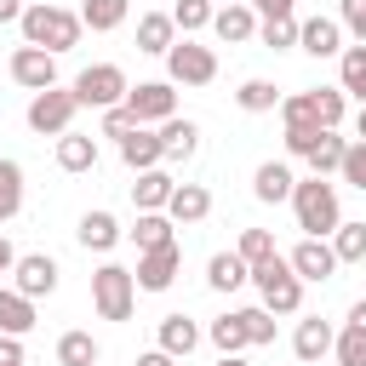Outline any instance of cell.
Returning a JSON list of instances; mask_svg holds the SVG:
<instances>
[{
	"instance_id": "6da1fadb",
	"label": "cell",
	"mask_w": 366,
	"mask_h": 366,
	"mask_svg": "<svg viewBox=\"0 0 366 366\" xmlns=\"http://www.w3.org/2000/svg\"><path fill=\"white\" fill-rule=\"evenodd\" d=\"M17 34H23V46H40V51L63 57L69 46H80L86 23H80V11H69V6H51V0H29V11H23V23H17Z\"/></svg>"
},
{
	"instance_id": "7a4b0ae2",
	"label": "cell",
	"mask_w": 366,
	"mask_h": 366,
	"mask_svg": "<svg viewBox=\"0 0 366 366\" xmlns=\"http://www.w3.org/2000/svg\"><path fill=\"white\" fill-rule=\"evenodd\" d=\"M292 217H297V229L309 234V240H332L337 234V223H343V206H337V183H326V177H297V189H292Z\"/></svg>"
},
{
	"instance_id": "3957f363",
	"label": "cell",
	"mask_w": 366,
	"mask_h": 366,
	"mask_svg": "<svg viewBox=\"0 0 366 366\" xmlns=\"http://www.w3.org/2000/svg\"><path fill=\"white\" fill-rule=\"evenodd\" d=\"M252 286H257V297H263L269 315H297L303 309V280L286 263V252H274L269 263H252Z\"/></svg>"
},
{
	"instance_id": "277c9868",
	"label": "cell",
	"mask_w": 366,
	"mask_h": 366,
	"mask_svg": "<svg viewBox=\"0 0 366 366\" xmlns=\"http://www.w3.org/2000/svg\"><path fill=\"white\" fill-rule=\"evenodd\" d=\"M132 303H137V274L126 263H97L92 269V309L103 320H132Z\"/></svg>"
},
{
	"instance_id": "5b68a950",
	"label": "cell",
	"mask_w": 366,
	"mask_h": 366,
	"mask_svg": "<svg viewBox=\"0 0 366 366\" xmlns=\"http://www.w3.org/2000/svg\"><path fill=\"white\" fill-rule=\"evenodd\" d=\"M74 114H80V97H74V86H51V92H34L29 97V132L34 137H63V132H74Z\"/></svg>"
},
{
	"instance_id": "8992f818",
	"label": "cell",
	"mask_w": 366,
	"mask_h": 366,
	"mask_svg": "<svg viewBox=\"0 0 366 366\" xmlns=\"http://www.w3.org/2000/svg\"><path fill=\"white\" fill-rule=\"evenodd\" d=\"M126 92H132V80H126L120 63H92V69L74 74V97H80V109H114V103H126Z\"/></svg>"
},
{
	"instance_id": "52a82bcc",
	"label": "cell",
	"mask_w": 366,
	"mask_h": 366,
	"mask_svg": "<svg viewBox=\"0 0 366 366\" xmlns=\"http://www.w3.org/2000/svg\"><path fill=\"white\" fill-rule=\"evenodd\" d=\"M166 80H172V86H212V80H217V51L183 34V40L166 51Z\"/></svg>"
},
{
	"instance_id": "ba28073f",
	"label": "cell",
	"mask_w": 366,
	"mask_h": 366,
	"mask_svg": "<svg viewBox=\"0 0 366 366\" xmlns=\"http://www.w3.org/2000/svg\"><path fill=\"white\" fill-rule=\"evenodd\" d=\"M126 109L137 114V126H166L177 114V86L172 80H137L126 92Z\"/></svg>"
},
{
	"instance_id": "9c48e42d",
	"label": "cell",
	"mask_w": 366,
	"mask_h": 366,
	"mask_svg": "<svg viewBox=\"0 0 366 366\" xmlns=\"http://www.w3.org/2000/svg\"><path fill=\"white\" fill-rule=\"evenodd\" d=\"M57 274H63V269H57V257H51V252H23V257H17V269H11V286H17L23 297H34V303H40V297H51V292H57Z\"/></svg>"
},
{
	"instance_id": "30bf717a",
	"label": "cell",
	"mask_w": 366,
	"mask_h": 366,
	"mask_svg": "<svg viewBox=\"0 0 366 366\" xmlns=\"http://www.w3.org/2000/svg\"><path fill=\"white\" fill-rule=\"evenodd\" d=\"M286 263L297 269V280H303V286H320V280H332V274H337V252H332V240H309V234L286 252Z\"/></svg>"
},
{
	"instance_id": "8fae6325",
	"label": "cell",
	"mask_w": 366,
	"mask_h": 366,
	"mask_svg": "<svg viewBox=\"0 0 366 366\" xmlns=\"http://www.w3.org/2000/svg\"><path fill=\"white\" fill-rule=\"evenodd\" d=\"M177 269H183V252H177V240H166V246H154V252H137V292H166L172 280H177Z\"/></svg>"
},
{
	"instance_id": "7c38bea8",
	"label": "cell",
	"mask_w": 366,
	"mask_h": 366,
	"mask_svg": "<svg viewBox=\"0 0 366 366\" xmlns=\"http://www.w3.org/2000/svg\"><path fill=\"white\" fill-rule=\"evenodd\" d=\"M11 80H17L23 92H51V86H57V57L40 51V46H17V51H11Z\"/></svg>"
},
{
	"instance_id": "4fadbf2b",
	"label": "cell",
	"mask_w": 366,
	"mask_h": 366,
	"mask_svg": "<svg viewBox=\"0 0 366 366\" xmlns=\"http://www.w3.org/2000/svg\"><path fill=\"white\" fill-rule=\"evenodd\" d=\"M332 343H337V332H332V320H320V315H303V320H297V332H292L297 366H320V360L332 355Z\"/></svg>"
},
{
	"instance_id": "5bb4252c",
	"label": "cell",
	"mask_w": 366,
	"mask_h": 366,
	"mask_svg": "<svg viewBox=\"0 0 366 366\" xmlns=\"http://www.w3.org/2000/svg\"><path fill=\"white\" fill-rule=\"evenodd\" d=\"M120 160H126V172H132V177H137V172H154V166H166L160 132H154V126H137V132H126V137H120Z\"/></svg>"
},
{
	"instance_id": "9a60e30c",
	"label": "cell",
	"mask_w": 366,
	"mask_h": 366,
	"mask_svg": "<svg viewBox=\"0 0 366 366\" xmlns=\"http://www.w3.org/2000/svg\"><path fill=\"white\" fill-rule=\"evenodd\" d=\"M177 40H183V34H177V23H172V11H166V6H154V11H143V17H137V51L166 57Z\"/></svg>"
},
{
	"instance_id": "2e32d148",
	"label": "cell",
	"mask_w": 366,
	"mask_h": 366,
	"mask_svg": "<svg viewBox=\"0 0 366 366\" xmlns=\"http://www.w3.org/2000/svg\"><path fill=\"white\" fill-rule=\"evenodd\" d=\"M297 46L309 57H343V23L337 17H303L297 23Z\"/></svg>"
},
{
	"instance_id": "e0dca14e",
	"label": "cell",
	"mask_w": 366,
	"mask_h": 366,
	"mask_svg": "<svg viewBox=\"0 0 366 366\" xmlns=\"http://www.w3.org/2000/svg\"><path fill=\"white\" fill-rule=\"evenodd\" d=\"M257 11L240 0V6H217V17H212V34L223 40V46H246V40H257Z\"/></svg>"
},
{
	"instance_id": "ac0fdd59",
	"label": "cell",
	"mask_w": 366,
	"mask_h": 366,
	"mask_svg": "<svg viewBox=\"0 0 366 366\" xmlns=\"http://www.w3.org/2000/svg\"><path fill=\"white\" fill-rule=\"evenodd\" d=\"M166 217L183 229V223H206L212 217V189L206 183H177L172 200H166Z\"/></svg>"
},
{
	"instance_id": "d6986e66",
	"label": "cell",
	"mask_w": 366,
	"mask_h": 366,
	"mask_svg": "<svg viewBox=\"0 0 366 366\" xmlns=\"http://www.w3.org/2000/svg\"><path fill=\"white\" fill-rule=\"evenodd\" d=\"M292 189H297V177H292V166H286V160H263V166L252 172V194H257L263 206L292 200Z\"/></svg>"
},
{
	"instance_id": "ffe728a7",
	"label": "cell",
	"mask_w": 366,
	"mask_h": 366,
	"mask_svg": "<svg viewBox=\"0 0 366 366\" xmlns=\"http://www.w3.org/2000/svg\"><path fill=\"white\" fill-rule=\"evenodd\" d=\"M120 234H126V229H120V217H114V212H103V206H97V212H86V217H80V229H74V240H80L86 252H114V246H120Z\"/></svg>"
},
{
	"instance_id": "44dd1931",
	"label": "cell",
	"mask_w": 366,
	"mask_h": 366,
	"mask_svg": "<svg viewBox=\"0 0 366 366\" xmlns=\"http://www.w3.org/2000/svg\"><path fill=\"white\" fill-rule=\"evenodd\" d=\"M200 337H206V332H200L189 315H160V343H154V349H166L172 360H189V355L200 349Z\"/></svg>"
},
{
	"instance_id": "7402d4cb",
	"label": "cell",
	"mask_w": 366,
	"mask_h": 366,
	"mask_svg": "<svg viewBox=\"0 0 366 366\" xmlns=\"http://www.w3.org/2000/svg\"><path fill=\"white\" fill-rule=\"evenodd\" d=\"M172 189H177V177H172L166 166H154V172H137V183H132V206H137V212H166Z\"/></svg>"
},
{
	"instance_id": "603a6c76",
	"label": "cell",
	"mask_w": 366,
	"mask_h": 366,
	"mask_svg": "<svg viewBox=\"0 0 366 366\" xmlns=\"http://www.w3.org/2000/svg\"><path fill=\"white\" fill-rule=\"evenodd\" d=\"M29 332H34V297L0 286V337H29Z\"/></svg>"
},
{
	"instance_id": "cb8c5ba5",
	"label": "cell",
	"mask_w": 366,
	"mask_h": 366,
	"mask_svg": "<svg viewBox=\"0 0 366 366\" xmlns=\"http://www.w3.org/2000/svg\"><path fill=\"white\" fill-rule=\"evenodd\" d=\"M160 132V149H166V160L177 166V160H194V149H200V126L194 120H183V114H172L166 126H154Z\"/></svg>"
},
{
	"instance_id": "d4e9b609",
	"label": "cell",
	"mask_w": 366,
	"mask_h": 366,
	"mask_svg": "<svg viewBox=\"0 0 366 366\" xmlns=\"http://www.w3.org/2000/svg\"><path fill=\"white\" fill-rule=\"evenodd\" d=\"M246 280H252V263L240 252H212V263H206V286L212 292H240Z\"/></svg>"
},
{
	"instance_id": "484cf974",
	"label": "cell",
	"mask_w": 366,
	"mask_h": 366,
	"mask_svg": "<svg viewBox=\"0 0 366 366\" xmlns=\"http://www.w3.org/2000/svg\"><path fill=\"white\" fill-rule=\"evenodd\" d=\"M57 166L63 172H97V137H86V132H63L57 137Z\"/></svg>"
},
{
	"instance_id": "4316f807",
	"label": "cell",
	"mask_w": 366,
	"mask_h": 366,
	"mask_svg": "<svg viewBox=\"0 0 366 366\" xmlns=\"http://www.w3.org/2000/svg\"><path fill=\"white\" fill-rule=\"evenodd\" d=\"M234 103H240L246 114H274V109H280V86H274V80H263V74H252V80H240Z\"/></svg>"
},
{
	"instance_id": "83f0119b",
	"label": "cell",
	"mask_w": 366,
	"mask_h": 366,
	"mask_svg": "<svg viewBox=\"0 0 366 366\" xmlns=\"http://www.w3.org/2000/svg\"><path fill=\"white\" fill-rule=\"evenodd\" d=\"M172 229H177V223H172L166 212H137V223H132L126 234L137 240V252H154V246H166V240H177Z\"/></svg>"
},
{
	"instance_id": "f1b7e54d",
	"label": "cell",
	"mask_w": 366,
	"mask_h": 366,
	"mask_svg": "<svg viewBox=\"0 0 366 366\" xmlns=\"http://www.w3.org/2000/svg\"><path fill=\"white\" fill-rule=\"evenodd\" d=\"M206 337H212V349L217 355H246L252 349V337H246V326H240V315L229 309V315H217L212 326H206Z\"/></svg>"
},
{
	"instance_id": "f546056e",
	"label": "cell",
	"mask_w": 366,
	"mask_h": 366,
	"mask_svg": "<svg viewBox=\"0 0 366 366\" xmlns=\"http://www.w3.org/2000/svg\"><path fill=\"white\" fill-rule=\"evenodd\" d=\"M103 360V343L92 332H63L57 337V366H97Z\"/></svg>"
},
{
	"instance_id": "4dcf8cb0",
	"label": "cell",
	"mask_w": 366,
	"mask_h": 366,
	"mask_svg": "<svg viewBox=\"0 0 366 366\" xmlns=\"http://www.w3.org/2000/svg\"><path fill=\"white\" fill-rule=\"evenodd\" d=\"M126 11H132V0H80V23H86L92 34L120 29V23H126Z\"/></svg>"
},
{
	"instance_id": "1f68e13d",
	"label": "cell",
	"mask_w": 366,
	"mask_h": 366,
	"mask_svg": "<svg viewBox=\"0 0 366 366\" xmlns=\"http://www.w3.org/2000/svg\"><path fill=\"white\" fill-rule=\"evenodd\" d=\"M280 126H286V132H326L320 114H315V97H309V92L280 97Z\"/></svg>"
},
{
	"instance_id": "d6a6232c",
	"label": "cell",
	"mask_w": 366,
	"mask_h": 366,
	"mask_svg": "<svg viewBox=\"0 0 366 366\" xmlns=\"http://www.w3.org/2000/svg\"><path fill=\"white\" fill-rule=\"evenodd\" d=\"M343 154H349V137L320 132V143L309 149V172H315V177H332V172H343Z\"/></svg>"
},
{
	"instance_id": "836d02e7",
	"label": "cell",
	"mask_w": 366,
	"mask_h": 366,
	"mask_svg": "<svg viewBox=\"0 0 366 366\" xmlns=\"http://www.w3.org/2000/svg\"><path fill=\"white\" fill-rule=\"evenodd\" d=\"M337 86L366 103V46H343V57H337Z\"/></svg>"
},
{
	"instance_id": "e575fe53",
	"label": "cell",
	"mask_w": 366,
	"mask_h": 366,
	"mask_svg": "<svg viewBox=\"0 0 366 366\" xmlns=\"http://www.w3.org/2000/svg\"><path fill=\"white\" fill-rule=\"evenodd\" d=\"M309 97H315L320 126H326V132H337V126H343V114H349V92H343V86H315Z\"/></svg>"
},
{
	"instance_id": "d590c367",
	"label": "cell",
	"mask_w": 366,
	"mask_h": 366,
	"mask_svg": "<svg viewBox=\"0 0 366 366\" xmlns=\"http://www.w3.org/2000/svg\"><path fill=\"white\" fill-rule=\"evenodd\" d=\"M212 17H217L212 0H172V23H177V34H200V29H212Z\"/></svg>"
},
{
	"instance_id": "8d00e7d4",
	"label": "cell",
	"mask_w": 366,
	"mask_h": 366,
	"mask_svg": "<svg viewBox=\"0 0 366 366\" xmlns=\"http://www.w3.org/2000/svg\"><path fill=\"white\" fill-rule=\"evenodd\" d=\"M17 212H23V166L0 160V223H11Z\"/></svg>"
},
{
	"instance_id": "74e56055",
	"label": "cell",
	"mask_w": 366,
	"mask_h": 366,
	"mask_svg": "<svg viewBox=\"0 0 366 366\" xmlns=\"http://www.w3.org/2000/svg\"><path fill=\"white\" fill-rule=\"evenodd\" d=\"M297 23H303L297 11H292V17H263V23H257V40H263L269 51H292V46H297Z\"/></svg>"
},
{
	"instance_id": "f35d334b",
	"label": "cell",
	"mask_w": 366,
	"mask_h": 366,
	"mask_svg": "<svg viewBox=\"0 0 366 366\" xmlns=\"http://www.w3.org/2000/svg\"><path fill=\"white\" fill-rule=\"evenodd\" d=\"M332 252H337V263H366V223H337V234H332Z\"/></svg>"
},
{
	"instance_id": "ab89813d",
	"label": "cell",
	"mask_w": 366,
	"mask_h": 366,
	"mask_svg": "<svg viewBox=\"0 0 366 366\" xmlns=\"http://www.w3.org/2000/svg\"><path fill=\"white\" fill-rule=\"evenodd\" d=\"M240 315V326H246V337H252V349H263V343H274V315L263 309V303H252V309H234Z\"/></svg>"
},
{
	"instance_id": "60d3db41",
	"label": "cell",
	"mask_w": 366,
	"mask_h": 366,
	"mask_svg": "<svg viewBox=\"0 0 366 366\" xmlns=\"http://www.w3.org/2000/svg\"><path fill=\"white\" fill-rule=\"evenodd\" d=\"M332 360L337 366H366V332L360 326H343L337 343H332Z\"/></svg>"
},
{
	"instance_id": "b9f144b4",
	"label": "cell",
	"mask_w": 366,
	"mask_h": 366,
	"mask_svg": "<svg viewBox=\"0 0 366 366\" xmlns=\"http://www.w3.org/2000/svg\"><path fill=\"white\" fill-rule=\"evenodd\" d=\"M246 263H269L274 257V234L269 229H240V246H234Z\"/></svg>"
},
{
	"instance_id": "7bdbcfd3",
	"label": "cell",
	"mask_w": 366,
	"mask_h": 366,
	"mask_svg": "<svg viewBox=\"0 0 366 366\" xmlns=\"http://www.w3.org/2000/svg\"><path fill=\"white\" fill-rule=\"evenodd\" d=\"M349 189H360L366 194V143H349V154H343V172H337Z\"/></svg>"
},
{
	"instance_id": "ee69618b",
	"label": "cell",
	"mask_w": 366,
	"mask_h": 366,
	"mask_svg": "<svg viewBox=\"0 0 366 366\" xmlns=\"http://www.w3.org/2000/svg\"><path fill=\"white\" fill-rule=\"evenodd\" d=\"M337 23L355 34V46H366V0H337Z\"/></svg>"
},
{
	"instance_id": "f6af8a7d",
	"label": "cell",
	"mask_w": 366,
	"mask_h": 366,
	"mask_svg": "<svg viewBox=\"0 0 366 366\" xmlns=\"http://www.w3.org/2000/svg\"><path fill=\"white\" fill-rule=\"evenodd\" d=\"M126 132H137V114L126 109V103H114V109H103V137H126Z\"/></svg>"
},
{
	"instance_id": "bcb514c9",
	"label": "cell",
	"mask_w": 366,
	"mask_h": 366,
	"mask_svg": "<svg viewBox=\"0 0 366 366\" xmlns=\"http://www.w3.org/2000/svg\"><path fill=\"white\" fill-rule=\"evenodd\" d=\"M0 366H29V355H23V337H0Z\"/></svg>"
},
{
	"instance_id": "7dc6e473",
	"label": "cell",
	"mask_w": 366,
	"mask_h": 366,
	"mask_svg": "<svg viewBox=\"0 0 366 366\" xmlns=\"http://www.w3.org/2000/svg\"><path fill=\"white\" fill-rule=\"evenodd\" d=\"M246 6H252L257 17H292V6H297V0H246Z\"/></svg>"
},
{
	"instance_id": "c3c4849f",
	"label": "cell",
	"mask_w": 366,
	"mask_h": 366,
	"mask_svg": "<svg viewBox=\"0 0 366 366\" xmlns=\"http://www.w3.org/2000/svg\"><path fill=\"white\" fill-rule=\"evenodd\" d=\"M23 11H29V0H0V23H23Z\"/></svg>"
},
{
	"instance_id": "681fc988",
	"label": "cell",
	"mask_w": 366,
	"mask_h": 366,
	"mask_svg": "<svg viewBox=\"0 0 366 366\" xmlns=\"http://www.w3.org/2000/svg\"><path fill=\"white\" fill-rule=\"evenodd\" d=\"M17 257H23V252H17V246L0 234V274H11V269H17Z\"/></svg>"
},
{
	"instance_id": "f907efd6",
	"label": "cell",
	"mask_w": 366,
	"mask_h": 366,
	"mask_svg": "<svg viewBox=\"0 0 366 366\" xmlns=\"http://www.w3.org/2000/svg\"><path fill=\"white\" fill-rule=\"evenodd\" d=\"M137 366H177V360H172L166 349H143V355H137Z\"/></svg>"
},
{
	"instance_id": "816d5d0a",
	"label": "cell",
	"mask_w": 366,
	"mask_h": 366,
	"mask_svg": "<svg viewBox=\"0 0 366 366\" xmlns=\"http://www.w3.org/2000/svg\"><path fill=\"white\" fill-rule=\"evenodd\" d=\"M349 326H360V332H366V297H355V303H349Z\"/></svg>"
},
{
	"instance_id": "f5cc1de1",
	"label": "cell",
	"mask_w": 366,
	"mask_h": 366,
	"mask_svg": "<svg viewBox=\"0 0 366 366\" xmlns=\"http://www.w3.org/2000/svg\"><path fill=\"white\" fill-rule=\"evenodd\" d=\"M355 143H366V103H360V114H355Z\"/></svg>"
},
{
	"instance_id": "db71d44e",
	"label": "cell",
	"mask_w": 366,
	"mask_h": 366,
	"mask_svg": "<svg viewBox=\"0 0 366 366\" xmlns=\"http://www.w3.org/2000/svg\"><path fill=\"white\" fill-rule=\"evenodd\" d=\"M217 366H252L246 355H217Z\"/></svg>"
},
{
	"instance_id": "11a10c76",
	"label": "cell",
	"mask_w": 366,
	"mask_h": 366,
	"mask_svg": "<svg viewBox=\"0 0 366 366\" xmlns=\"http://www.w3.org/2000/svg\"><path fill=\"white\" fill-rule=\"evenodd\" d=\"M212 6H240V0H212Z\"/></svg>"
},
{
	"instance_id": "9f6ffc18",
	"label": "cell",
	"mask_w": 366,
	"mask_h": 366,
	"mask_svg": "<svg viewBox=\"0 0 366 366\" xmlns=\"http://www.w3.org/2000/svg\"><path fill=\"white\" fill-rule=\"evenodd\" d=\"M160 6H166V11H172V0H160Z\"/></svg>"
}]
</instances>
